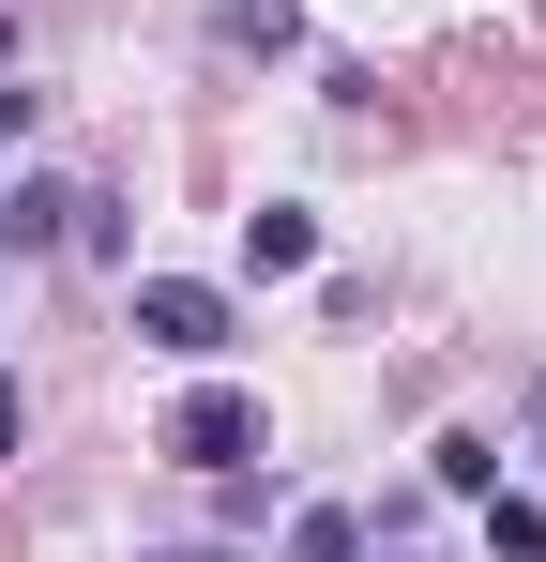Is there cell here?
<instances>
[{
  "label": "cell",
  "instance_id": "8992f818",
  "mask_svg": "<svg viewBox=\"0 0 546 562\" xmlns=\"http://www.w3.org/2000/svg\"><path fill=\"white\" fill-rule=\"evenodd\" d=\"M486 548H501V562H546V502H516V486H486Z\"/></svg>",
  "mask_w": 546,
  "mask_h": 562
},
{
  "label": "cell",
  "instance_id": "277c9868",
  "mask_svg": "<svg viewBox=\"0 0 546 562\" xmlns=\"http://www.w3.org/2000/svg\"><path fill=\"white\" fill-rule=\"evenodd\" d=\"M304 259H319V213H288V198H273V213H243V274H304Z\"/></svg>",
  "mask_w": 546,
  "mask_h": 562
},
{
  "label": "cell",
  "instance_id": "ba28073f",
  "mask_svg": "<svg viewBox=\"0 0 546 562\" xmlns=\"http://www.w3.org/2000/svg\"><path fill=\"white\" fill-rule=\"evenodd\" d=\"M288 562H364V532L334 517V502H304V517H288Z\"/></svg>",
  "mask_w": 546,
  "mask_h": 562
},
{
  "label": "cell",
  "instance_id": "52a82bcc",
  "mask_svg": "<svg viewBox=\"0 0 546 562\" xmlns=\"http://www.w3.org/2000/svg\"><path fill=\"white\" fill-rule=\"evenodd\" d=\"M441 486H455V502H486V486H501V441H486V426H455V441H441Z\"/></svg>",
  "mask_w": 546,
  "mask_h": 562
},
{
  "label": "cell",
  "instance_id": "7a4b0ae2",
  "mask_svg": "<svg viewBox=\"0 0 546 562\" xmlns=\"http://www.w3.org/2000/svg\"><path fill=\"white\" fill-rule=\"evenodd\" d=\"M137 335H152V350H182V366H213V350H228V289H197V274H137Z\"/></svg>",
  "mask_w": 546,
  "mask_h": 562
},
{
  "label": "cell",
  "instance_id": "9c48e42d",
  "mask_svg": "<svg viewBox=\"0 0 546 562\" xmlns=\"http://www.w3.org/2000/svg\"><path fill=\"white\" fill-rule=\"evenodd\" d=\"M15 441H31V395H15V366H0V457H15Z\"/></svg>",
  "mask_w": 546,
  "mask_h": 562
},
{
  "label": "cell",
  "instance_id": "30bf717a",
  "mask_svg": "<svg viewBox=\"0 0 546 562\" xmlns=\"http://www.w3.org/2000/svg\"><path fill=\"white\" fill-rule=\"evenodd\" d=\"M168 562H243V548H168Z\"/></svg>",
  "mask_w": 546,
  "mask_h": 562
},
{
  "label": "cell",
  "instance_id": "6da1fadb",
  "mask_svg": "<svg viewBox=\"0 0 546 562\" xmlns=\"http://www.w3.org/2000/svg\"><path fill=\"white\" fill-rule=\"evenodd\" d=\"M259 441H273V426H259V395H243V380H197V395L168 411V457H182V471H243Z\"/></svg>",
  "mask_w": 546,
  "mask_h": 562
},
{
  "label": "cell",
  "instance_id": "5b68a950",
  "mask_svg": "<svg viewBox=\"0 0 546 562\" xmlns=\"http://www.w3.org/2000/svg\"><path fill=\"white\" fill-rule=\"evenodd\" d=\"M213 31H228L243 61H273V46H304V15H288V0H213Z\"/></svg>",
  "mask_w": 546,
  "mask_h": 562
},
{
  "label": "cell",
  "instance_id": "3957f363",
  "mask_svg": "<svg viewBox=\"0 0 546 562\" xmlns=\"http://www.w3.org/2000/svg\"><path fill=\"white\" fill-rule=\"evenodd\" d=\"M77 244V183H0V259H61Z\"/></svg>",
  "mask_w": 546,
  "mask_h": 562
}]
</instances>
